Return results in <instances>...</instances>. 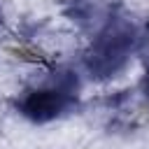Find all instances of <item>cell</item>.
<instances>
[{"label": "cell", "instance_id": "7a4b0ae2", "mask_svg": "<svg viewBox=\"0 0 149 149\" xmlns=\"http://www.w3.org/2000/svg\"><path fill=\"white\" fill-rule=\"evenodd\" d=\"M130 49V35L128 33H119V30H112L107 35L100 37L95 51L91 54V70H98V72H114L126 54Z\"/></svg>", "mask_w": 149, "mask_h": 149}, {"label": "cell", "instance_id": "6da1fadb", "mask_svg": "<svg viewBox=\"0 0 149 149\" xmlns=\"http://www.w3.org/2000/svg\"><path fill=\"white\" fill-rule=\"evenodd\" d=\"M70 102H72V98L65 88H40V91H30L19 102V107L33 121H49V119L63 114L70 107Z\"/></svg>", "mask_w": 149, "mask_h": 149}]
</instances>
